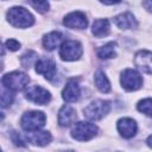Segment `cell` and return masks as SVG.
<instances>
[{
  "label": "cell",
  "instance_id": "6da1fadb",
  "mask_svg": "<svg viewBox=\"0 0 152 152\" xmlns=\"http://www.w3.org/2000/svg\"><path fill=\"white\" fill-rule=\"evenodd\" d=\"M7 20L11 25L18 28H25L28 26H32L34 23L33 15L24 7H12L7 12Z\"/></svg>",
  "mask_w": 152,
  "mask_h": 152
},
{
  "label": "cell",
  "instance_id": "7a4b0ae2",
  "mask_svg": "<svg viewBox=\"0 0 152 152\" xmlns=\"http://www.w3.org/2000/svg\"><path fill=\"white\" fill-rule=\"evenodd\" d=\"M1 82L6 89H10L12 91H20L27 87L30 78L26 74L21 71H13L4 75Z\"/></svg>",
  "mask_w": 152,
  "mask_h": 152
},
{
  "label": "cell",
  "instance_id": "3957f363",
  "mask_svg": "<svg viewBox=\"0 0 152 152\" xmlns=\"http://www.w3.org/2000/svg\"><path fill=\"white\" fill-rule=\"evenodd\" d=\"M45 121H46V116L43 112L31 110V112L25 113L21 116L20 122H21V127L25 131L31 132V131H38L42 127H44Z\"/></svg>",
  "mask_w": 152,
  "mask_h": 152
},
{
  "label": "cell",
  "instance_id": "277c9868",
  "mask_svg": "<svg viewBox=\"0 0 152 152\" xmlns=\"http://www.w3.org/2000/svg\"><path fill=\"white\" fill-rule=\"evenodd\" d=\"M110 109V103L104 100H95L90 102L86 108H84V116L88 118L89 120L96 121L101 120L103 116H106L109 113Z\"/></svg>",
  "mask_w": 152,
  "mask_h": 152
},
{
  "label": "cell",
  "instance_id": "5b68a950",
  "mask_svg": "<svg viewBox=\"0 0 152 152\" xmlns=\"http://www.w3.org/2000/svg\"><path fill=\"white\" fill-rule=\"evenodd\" d=\"M97 133V127L91 122L80 121L71 128V137L78 141H87L94 138Z\"/></svg>",
  "mask_w": 152,
  "mask_h": 152
},
{
  "label": "cell",
  "instance_id": "8992f818",
  "mask_svg": "<svg viewBox=\"0 0 152 152\" xmlns=\"http://www.w3.org/2000/svg\"><path fill=\"white\" fill-rule=\"evenodd\" d=\"M82 45L77 40H64L59 48V57L63 61H76L82 56Z\"/></svg>",
  "mask_w": 152,
  "mask_h": 152
},
{
  "label": "cell",
  "instance_id": "52a82bcc",
  "mask_svg": "<svg viewBox=\"0 0 152 152\" xmlns=\"http://www.w3.org/2000/svg\"><path fill=\"white\" fill-rule=\"evenodd\" d=\"M120 81H121L122 88L128 91L138 90L142 86V78H141L140 74L134 69H126L121 74Z\"/></svg>",
  "mask_w": 152,
  "mask_h": 152
},
{
  "label": "cell",
  "instance_id": "ba28073f",
  "mask_svg": "<svg viewBox=\"0 0 152 152\" xmlns=\"http://www.w3.org/2000/svg\"><path fill=\"white\" fill-rule=\"evenodd\" d=\"M26 99L37 104H45L50 101V93L40 86H32L26 90Z\"/></svg>",
  "mask_w": 152,
  "mask_h": 152
},
{
  "label": "cell",
  "instance_id": "9c48e42d",
  "mask_svg": "<svg viewBox=\"0 0 152 152\" xmlns=\"http://www.w3.org/2000/svg\"><path fill=\"white\" fill-rule=\"evenodd\" d=\"M64 25L66 27L70 28H77V30H83L87 27L88 25V19L86 17V14L83 12L76 11V12H71L69 13L65 18H64Z\"/></svg>",
  "mask_w": 152,
  "mask_h": 152
},
{
  "label": "cell",
  "instance_id": "30bf717a",
  "mask_svg": "<svg viewBox=\"0 0 152 152\" xmlns=\"http://www.w3.org/2000/svg\"><path fill=\"white\" fill-rule=\"evenodd\" d=\"M36 71L44 75L48 81H52L56 76V64L49 58H40L36 62Z\"/></svg>",
  "mask_w": 152,
  "mask_h": 152
},
{
  "label": "cell",
  "instance_id": "8fae6325",
  "mask_svg": "<svg viewBox=\"0 0 152 152\" xmlns=\"http://www.w3.org/2000/svg\"><path fill=\"white\" fill-rule=\"evenodd\" d=\"M134 63L141 71L146 74H152V51L140 50L135 53Z\"/></svg>",
  "mask_w": 152,
  "mask_h": 152
},
{
  "label": "cell",
  "instance_id": "7c38bea8",
  "mask_svg": "<svg viewBox=\"0 0 152 152\" xmlns=\"http://www.w3.org/2000/svg\"><path fill=\"white\" fill-rule=\"evenodd\" d=\"M80 95H81V90H80L78 82L75 78L69 80L62 91L63 100L66 102H75L80 99Z\"/></svg>",
  "mask_w": 152,
  "mask_h": 152
},
{
  "label": "cell",
  "instance_id": "4fadbf2b",
  "mask_svg": "<svg viewBox=\"0 0 152 152\" xmlns=\"http://www.w3.org/2000/svg\"><path fill=\"white\" fill-rule=\"evenodd\" d=\"M116 127H118V131L121 134V137H124L126 139H129V138L134 137L135 133H137V124L131 118L120 119L116 124Z\"/></svg>",
  "mask_w": 152,
  "mask_h": 152
},
{
  "label": "cell",
  "instance_id": "5bb4252c",
  "mask_svg": "<svg viewBox=\"0 0 152 152\" xmlns=\"http://www.w3.org/2000/svg\"><path fill=\"white\" fill-rule=\"evenodd\" d=\"M77 119L76 110L70 106H63L58 113V124L62 127H68L72 125Z\"/></svg>",
  "mask_w": 152,
  "mask_h": 152
},
{
  "label": "cell",
  "instance_id": "9a60e30c",
  "mask_svg": "<svg viewBox=\"0 0 152 152\" xmlns=\"http://www.w3.org/2000/svg\"><path fill=\"white\" fill-rule=\"evenodd\" d=\"M114 23L119 28L122 30H129V28H135L138 26V23L134 18V15L129 12L121 13L114 18Z\"/></svg>",
  "mask_w": 152,
  "mask_h": 152
},
{
  "label": "cell",
  "instance_id": "2e32d148",
  "mask_svg": "<svg viewBox=\"0 0 152 152\" xmlns=\"http://www.w3.org/2000/svg\"><path fill=\"white\" fill-rule=\"evenodd\" d=\"M26 138L30 142H32L34 145H38V146H44V145H46L51 141V134L49 132H40L39 129L28 132Z\"/></svg>",
  "mask_w": 152,
  "mask_h": 152
},
{
  "label": "cell",
  "instance_id": "e0dca14e",
  "mask_svg": "<svg viewBox=\"0 0 152 152\" xmlns=\"http://www.w3.org/2000/svg\"><path fill=\"white\" fill-rule=\"evenodd\" d=\"M62 39H63V36H62L61 32L52 31V32H50V33H48V34L44 36V38H43V45H44V48L46 50H53V49H56L59 45V43L62 42Z\"/></svg>",
  "mask_w": 152,
  "mask_h": 152
},
{
  "label": "cell",
  "instance_id": "ac0fdd59",
  "mask_svg": "<svg viewBox=\"0 0 152 152\" xmlns=\"http://www.w3.org/2000/svg\"><path fill=\"white\" fill-rule=\"evenodd\" d=\"M109 28H110V26H109V21L107 19H97L94 21L91 31L95 37L100 38V37L107 36L109 33Z\"/></svg>",
  "mask_w": 152,
  "mask_h": 152
},
{
  "label": "cell",
  "instance_id": "d6986e66",
  "mask_svg": "<svg viewBox=\"0 0 152 152\" xmlns=\"http://www.w3.org/2000/svg\"><path fill=\"white\" fill-rule=\"evenodd\" d=\"M94 82L97 87V89L102 93H108L110 90V83H109V80L107 78V76L104 75V72L102 70H97L95 72V76H94Z\"/></svg>",
  "mask_w": 152,
  "mask_h": 152
},
{
  "label": "cell",
  "instance_id": "ffe728a7",
  "mask_svg": "<svg viewBox=\"0 0 152 152\" xmlns=\"http://www.w3.org/2000/svg\"><path fill=\"white\" fill-rule=\"evenodd\" d=\"M115 48L116 44L114 42H109L104 45H102L101 48L97 49V57L101 59H109L112 57H115Z\"/></svg>",
  "mask_w": 152,
  "mask_h": 152
},
{
  "label": "cell",
  "instance_id": "44dd1931",
  "mask_svg": "<svg viewBox=\"0 0 152 152\" xmlns=\"http://www.w3.org/2000/svg\"><path fill=\"white\" fill-rule=\"evenodd\" d=\"M137 108L139 112L144 113L147 116H152V99H144L138 102Z\"/></svg>",
  "mask_w": 152,
  "mask_h": 152
},
{
  "label": "cell",
  "instance_id": "7402d4cb",
  "mask_svg": "<svg viewBox=\"0 0 152 152\" xmlns=\"http://www.w3.org/2000/svg\"><path fill=\"white\" fill-rule=\"evenodd\" d=\"M36 59H37V53L33 51H27L26 53H24L21 56V64L24 68L30 69L31 65L36 62Z\"/></svg>",
  "mask_w": 152,
  "mask_h": 152
},
{
  "label": "cell",
  "instance_id": "603a6c76",
  "mask_svg": "<svg viewBox=\"0 0 152 152\" xmlns=\"http://www.w3.org/2000/svg\"><path fill=\"white\" fill-rule=\"evenodd\" d=\"M34 8L37 12L40 13H45L49 11V2L48 0H27Z\"/></svg>",
  "mask_w": 152,
  "mask_h": 152
},
{
  "label": "cell",
  "instance_id": "cb8c5ba5",
  "mask_svg": "<svg viewBox=\"0 0 152 152\" xmlns=\"http://www.w3.org/2000/svg\"><path fill=\"white\" fill-rule=\"evenodd\" d=\"M11 91L12 90H10V89H6V90L2 91V95H1V106H2V108H6V107L11 106V103L13 102L14 95Z\"/></svg>",
  "mask_w": 152,
  "mask_h": 152
},
{
  "label": "cell",
  "instance_id": "d4e9b609",
  "mask_svg": "<svg viewBox=\"0 0 152 152\" xmlns=\"http://www.w3.org/2000/svg\"><path fill=\"white\" fill-rule=\"evenodd\" d=\"M5 44H6L7 49L11 50V51H17L20 48V43L18 40H15V39H8V40H6Z\"/></svg>",
  "mask_w": 152,
  "mask_h": 152
},
{
  "label": "cell",
  "instance_id": "484cf974",
  "mask_svg": "<svg viewBox=\"0 0 152 152\" xmlns=\"http://www.w3.org/2000/svg\"><path fill=\"white\" fill-rule=\"evenodd\" d=\"M12 141L17 145V146H25V141L23 140V138L19 135V133L17 132H12Z\"/></svg>",
  "mask_w": 152,
  "mask_h": 152
},
{
  "label": "cell",
  "instance_id": "4316f807",
  "mask_svg": "<svg viewBox=\"0 0 152 152\" xmlns=\"http://www.w3.org/2000/svg\"><path fill=\"white\" fill-rule=\"evenodd\" d=\"M144 7L148 12H152V0H144Z\"/></svg>",
  "mask_w": 152,
  "mask_h": 152
},
{
  "label": "cell",
  "instance_id": "83f0119b",
  "mask_svg": "<svg viewBox=\"0 0 152 152\" xmlns=\"http://www.w3.org/2000/svg\"><path fill=\"white\" fill-rule=\"evenodd\" d=\"M102 4H104V5H114V4H118V2H120L121 0H100Z\"/></svg>",
  "mask_w": 152,
  "mask_h": 152
},
{
  "label": "cell",
  "instance_id": "f1b7e54d",
  "mask_svg": "<svg viewBox=\"0 0 152 152\" xmlns=\"http://www.w3.org/2000/svg\"><path fill=\"white\" fill-rule=\"evenodd\" d=\"M146 142H147V145H148L150 147H152V135H150V137L147 138V140H146Z\"/></svg>",
  "mask_w": 152,
  "mask_h": 152
}]
</instances>
